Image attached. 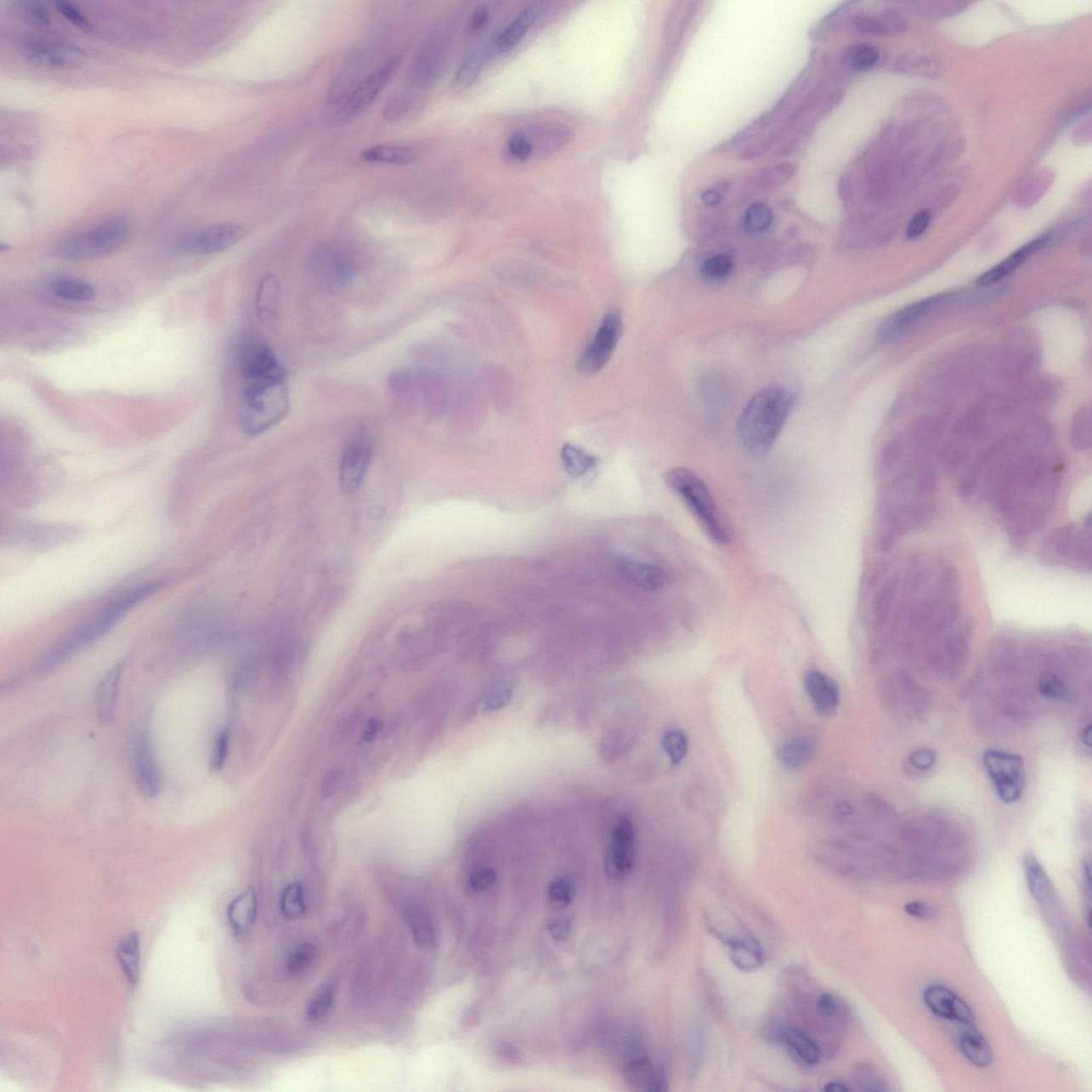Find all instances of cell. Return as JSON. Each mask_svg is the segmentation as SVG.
Instances as JSON below:
<instances>
[{
  "instance_id": "cell-17",
  "label": "cell",
  "mask_w": 1092,
  "mask_h": 1092,
  "mask_svg": "<svg viewBox=\"0 0 1092 1092\" xmlns=\"http://www.w3.org/2000/svg\"><path fill=\"white\" fill-rule=\"evenodd\" d=\"M133 772L140 792L149 798L156 797L161 789V772L146 736L138 739L133 755Z\"/></svg>"
},
{
  "instance_id": "cell-6",
  "label": "cell",
  "mask_w": 1092,
  "mask_h": 1092,
  "mask_svg": "<svg viewBox=\"0 0 1092 1092\" xmlns=\"http://www.w3.org/2000/svg\"><path fill=\"white\" fill-rule=\"evenodd\" d=\"M314 282L326 291H337L353 281L357 274V259L344 245L328 242L314 251L309 261Z\"/></svg>"
},
{
  "instance_id": "cell-36",
  "label": "cell",
  "mask_w": 1092,
  "mask_h": 1092,
  "mask_svg": "<svg viewBox=\"0 0 1092 1092\" xmlns=\"http://www.w3.org/2000/svg\"><path fill=\"white\" fill-rule=\"evenodd\" d=\"M484 62L485 54L483 49H475L468 54L455 75V88L464 90L471 87L478 79L481 71L484 70Z\"/></svg>"
},
{
  "instance_id": "cell-24",
  "label": "cell",
  "mask_w": 1092,
  "mask_h": 1092,
  "mask_svg": "<svg viewBox=\"0 0 1092 1092\" xmlns=\"http://www.w3.org/2000/svg\"><path fill=\"white\" fill-rule=\"evenodd\" d=\"M257 916V901L252 890L238 895L228 908V919L237 936L248 935Z\"/></svg>"
},
{
  "instance_id": "cell-45",
  "label": "cell",
  "mask_w": 1092,
  "mask_h": 1092,
  "mask_svg": "<svg viewBox=\"0 0 1092 1092\" xmlns=\"http://www.w3.org/2000/svg\"><path fill=\"white\" fill-rule=\"evenodd\" d=\"M852 27L856 31L868 33V35H886L890 32H897V28L902 27L899 23H886L884 20L872 18V16H857L852 20Z\"/></svg>"
},
{
  "instance_id": "cell-62",
  "label": "cell",
  "mask_w": 1092,
  "mask_h": 1092,
  "mask_svg": "<svg viewBox=\"0 0 1092 1092\" xmlns=\"http://www.w3.org/2000/svg\"><path fill=\"white\" fill-rule=\"evenodd\" d=\"M489 18V12L488 10V8H485V7L477 8V10L474 12V14L472 15L471 24H470L471 31H479L480 29H483L485 26V24L488 23Z\"/></svg>"
},
{
  "instance_id": "cell-46",
  "label": "cell",
  "mask_w": 1092,
  "mask_h": 1092,
  "mask_svg": "<svg viewBox=\"0 0 1092 1092\" xmlns=\"http://www.w3.org/2000/svg\"><path fill=\"white\" fill-rule=\"evenodd\" d=\"M818 1008L822 1016L830 1021H834V1022L844 1024L847 1021L848 1012L846 1006L834 994L822 993L819 995Z\"/></svg>"
},
{
  "instance_id": "cell-43",
  "label": "cell",
  "mask_w": 1092,
  "mask_h": 1092,
  "mask_svg": "<svg viewBox=\"0 0 1092 1092\" xmlns=\"http://www.w3.org/2000/svg\"><path fill=\"white\" fill-rule=\"evenodd\" d=\"M733 263L727 255L719 254L707 258L701 266L702 277L709 281H721L731 274Z\"/></svg>"
},
{
  "instance_id": "cell-8",
  "label": "cell",
  "mask_w": 1092,
  "mask_h": 1092,
  "mask_svg": "<svg viewBox=\"0 0 1092 1092\" xmlns=\"http://www.w3.org/2000/svg\"><path fill=\"white\" fill-rule=\"evenodd\" d=\"M982 763L999 801L1007 805L1018 801L1025 784L1022 757L1001 750H987Z\"/></svg>"
},
{
  "instance_id": "cell-63",
  "label": "cell",
  "mask_w": 1092,
  "mask_h": 1092,
  "mask_svg": "<svg viewBox=\"0 0 1092 1092\" xmlns=\"http://www.w3.org/2000/svg\"><path fill=\"white\" fill-rule=\"evenodd\" d=\"M701 199L703 203L709 205V207H714V205H717L721 202L722 195L721 192L717 190H709L703 192Z\"/></svg>"
},
{
  "instance_id": "cell-12",
  "label": "cell",
  "mask_w": 1092,
  "mask_h": 1092,
  "mask_svg": "<svg viewBox=\"0 0 1092 1092\" xmlns=\"http://www.w3.org/2000/svg\"><path fill=\"white\" fill-rule=\"evenodd\" d=\"M449 37L443 31H437L429 36L422 45L412 68L410 70V82L417 89H428L437 82L444 68Z\"/></svg>"
},
{
  "instance_id": "cell-40",
  "label": "cell",
  "mask_w": 1092,
  "mask_h": 1092,
  "mask_svg": "<svg viewBox=\"0 0 1092 1092\" xmlns=\"http://www.w3.org/2000/svg\"><path fill=\"white\" fill-rule=\"evenodd\" d=\"M334 1003V986L324 984L312 995L307 1006V1016L311 1022H320L326 1018Z\"/></svg>"
},
{
  "instance_id": "cell-55",
  "label": "cell",
  "mask_w": 1092,
  "mask_h": 1092,
  "mask_svg": "<svg viewBox=\"0 0 1092 1092\" xmlns=\"http://www.w3.org/2000/svg\"><path fill=\"white\" fill-rule=\"evenodd\" d=\"M512 690L510 688H501L489 694L484 702L485 712H496L508 704L512 698Z\"/></svg>"
},
{
  "instance_id": "cell-33",
  "label": "cell",
  "mask_w": 1092,
  "mask_h": 1092,
  "mask_svg": "<svg viewBox=\"0 0 1092 1092\" xmlns=\"http://www.w3.org/2000/svg\"><path fill=\"white\" fill-rule=\"evenodd\" d=\"M364 161L384 165L405 166L416 161V153L405 146L376 145L364 150Z\"/></svg>"
},
{
  "instance_id": "cell-15",
  "label": "cell",
  "mask_w": 1092,
  "mask_h": 1092,
  "mask_svg": "<svg viewBox=\"0 0 1092 1092\" xmlns=\"http://www.w3.org/2000/svg\"><path fill=\"white\" fill-rule=\"evenodd\" d=\"M923 1001L928 1010L940 1018L953 1021L965 1027L974 1023V1014L968 1004L948 987H927L923 993Z\"/></svg>"
},
{
  "instance_id": "cell-3",
  "label": "cell",
  "mask_w": 1092,
  "mask_h": 1092,
  "mask_svg": "<svg viewBox=\"0 0 1092 1092\" xmlns=\"http://www.w3.org/2000/svg\"><path fill=\"white\" fill-rule=\"evenodd\" d=\"M163 586H165V581L163 580L150 581V583L138 586V587L133 588L129 591L116 597L114 601L105 606L102 610L93 614V617L90 618L89 620L79 626L68 638L58 644L46 658L45 666H54V665L68 658L75 651L107 633L125 614L135 608V605L139 604L145 598L158 592L159 590L163 588Z\"/></svg>"
},
{
  "instance_id": "cell-31",
  "label": "cell",
  "mask_w": 1092,
  "mask_h": 1092,
  "mask_svg": "<svg viewBox=\"0 0 1092 1092\" xmlns=\"http://www.w3.org/2000/svg\"><path fill=\"white\" fill-rule=\"evenodd\" d=\"M535 20V8L529 6L522 10L504 31L500 33L496 39V48L501 52H508L517 46L526 36Z\"/></svg>"
},
{
  "instance_id": "cell-61",
  "label": "cell",
  "mask_w": 1092,
  "mask_h": 1092,
  "mask_svg": "<svg viewBox=\"0 0 1092 1092\" xmlns=\"http://www.w3.org/2000/svg\"><path fill=\"white\" fill-rule=\"evenodd\" d=\"M571 925L569 919L557 918L549 924V931L555 940H564L570 934Z\"/></svg>"
},
{
  "instance_id": "cell-54",
  "label": "cell",
  "mask_w": 1092,
  "mask_h": 1092,
  "mask_svg": "<svg viewBox=\"0 0 1092 1092\" xmlns=\"http://www.w3.org/2000/svg\"><path fill=\"white\" fill-rule=\"evenodd\" d=\"M229 746V736L228 731H221L219 735L217 736L215 750L212 753V765L216 771H220L224 767L228 757Z\"/></svg>"
},
{
  "instance_id": "cell-59",
  "label": "cell",
  "mask_w": 1092,
  "mask_h": 1092,
  "mask_svg": "<svg viewBox=\"0 0 1092 1092\" xmlns=\"http://www.w3.org/2000/svg\"><path fill=\"white\" fill-rule=\"evenodd\" d=\"M905 911L907 912V914L914 916V918L919 919H932L936 916L934 908H932L930 903L920 901L907 902L905 905Z\"/></svg>"
},
{
  "instance_id": "cell-13",
  "label": "cell",
  "mask_w": 1092,
  "mask_h": 1092,
  "mask_svg": "<svg viewBox=\"0 0 1092 1092\" xmlns=\"http://www.w3.org/2000/svg\"><path fill=\"white\" fill-rule=\"evenodd\" d=\"M399 56L392 57L379 69L366 75L353 93L342 103L338 110V118L342 121L351 120L365 111L386 88L393 73L395 72L396 68H399Z\"/></svg>"
},
{
  "instance_id": "cell-20",
  "label": "cell",
  "mask_w": 1092,
  "mask_h": 1092,
  "mask_svg": "<svg viewBox=\"0 0 1092 1092\" xmlns=\"http://www.w3.org/2000/svg\"><path fill=\"white\" fill-rule=\"evenodd\" d=\"M806 690L812 703L823 716H829L838 710L840 690L834 679L821 671H812L806 677Z\"/></svg>"
},
{
  "instance_id": "cell-56",
  "label": "cell",
  "mask_w": 1092,
  "mask_h": 1092,
  "mask_svg": "<svg viewBox=\"0 0 1092 1092\" xmlns=\"http://www.w3.org/2000/svg\"><path fill=\"white\" fill-rule=\"evenodd\" d=\"M931 220V215L928 211H922L916 213V215L912 218L909 227H908L907 237L909 238V240H914V238L923 235L924 232L926 231L928 225H930Z\"/></svg>"
},
{
  "instance_id": "cell-39",
  "label": "cell",
  "mask_w": 1092,
  "mask_h": 1092,
  "mask_svg": "<svg viewBox=\"0 0 1092 1092\" xmlns=\"http://www.w3.org/2000/svg\"><path fill=\"white\" fill-rule=\"evenodd\" d=\"M282 914L290 919L303 918L307 912V901L303 886L300 884L287 885L280 899Z\"/></svg>"
},
{
  "instance_id": "cell-23",
  "label": "cell",
  "mask_w": 1092,
  "mask_h": 1092,
  "mask_svg": "<svg viewBox=\"0 0 1092 1092\" xmlns=\"http://www.w3.org/2000/svg\"><path fill=\"white\" fill-rule=\"evenodd\" d=\"M960 1052L970 1065L977 1068H988L993 1061V1052L988 1041L972 1025H966L958 1038Z\"/></svg>"
},
{
  "instance_id": "cell-21",
  "label": "cell",
  "mask_w": 1092,
  "mask_h": 1092,
  "mask_svg": "<svg viewBox=\"0 0 1092 1092\" xmlns=\"http://www.w3.org/2000/svg\"><path fill=\"white\" fill-rule=\"evenodd\" d=\"M122 672L123 665H116L104 676V679L100 681L98 690H96L95 710L102 725H110L115 721L116 701H118Z\"/></svg>"
},
{
  "instance_id": "cell-42",
  "label": "cell",
  "mask_w": 1092,
  "mask_h": 1092,
  "mask_svg": "<svg viewBox=\"0 0 1092 1092\" xmlns=\"http://www.w3.org/2000/svg\"><path fill=\"white\" fill-rule=\"evenodd\" d=\"M662 746L672 764H680L687 755L688 740L683 731H667L663 736Z\"/></svg>"
},
{
  "instance_id": "cell-58",
  "label": "cell",
  "mask_w": 1092,
  "mask_h": 1092,
  "mask_svg": "<svg viewBox=\"0 0 1092 1092\" xmlns=\"http://www.w3.org/2000/svg\"><path fill=\"white\" fill-rule=\"evenodd\" d=\"M411 104L412 99L409 96H399V98H396L390 104H388L387 108L384 109V116L390 121L399 119L401 116H404L409 110Z\"/></svg>"
},
{
  "instance_id": "cell-51",
  "label": "cell",
  "mask_w": 1092,
  "mask_h": 1092,
  "mask_svg": "<svg viewBox=\"0 0 1092 1092\" xmlns=\"http://www.w3.org/2000/svg\"><path fill=\"white\" fill-rule=\"evenodd\" d=\"M549 897L555 906H568L570 905L573 897H574V890H573L570 882L558 880L550 885Z\"/></svg>"
},
{
  "instance_id": "cell-49",
  "label": "cell",
  "mask_w": 1092,
  "mask_h": 1092,
  "mask_svg": "<svg viewBox=\"0 0 1092 1092\" xmlns=\"http://www.w3.org/2000/svg\"><path fill=\"white\" fill-rule=\"evenodd\" d=\"M54 5H56L58 12H59L65 20H68L71 24H73L75 27L82 29L83 31H91L92 25L90 20H88L86 16L83 15L82 12L78 10V8L75 7L73 3L57 2Z\"/></svg>"
},
{
  "instance_id": "cell-14",
  "label": "cell",
  "mask_w": 1092,
  "mask_h": 1092,
  "mask_svg": "<svg viewBox=\"0 0 1092 1092\" xmlns=\"http://www.w3.org/2000/svg\"><path fill=\"white\" fill-rule=\"evenodd\" d=\"M636 831L629 818H622L614 825L612 844L605 859V873L610 880L629 875L635 864Z\"/></svg>"
},
{
  "instance_id": "cell-44",
  "label": "cell",
  "mask_w": 1092,
  "mask_h": 1092,
  "mask_svg": "<svg viewBox=\"0 0 1092 1092\" xmlns=\"http://www.w3.org/2000/svg\"><path fill=\"white\" fill-rule=\"evenodd\" d=\"M773 220L772 212L767 205L752 204L744 216V224L749 231L760 233L771 227Z\"/></svg>"
},
{
  "instance_id": "cell-18",
  "label": "cell",
  "mask_w": 1092,
  "mask_h": 1092,
  "mask_svg": "<svg viewBox=\"0 0 1092 1092\" xmlns=\"http://www.w3.org/2000/svg\"><path fill=\"white\" fill-rule=\"evenodd\" d=\"M619 573L635 587L647 592H659L670 584V577L664 569L654 564L622 559L618 564Z\"/></svg>"
},
{
  "instance_id": "cell-22",
  "label": "cell",
  "mask_w": 1092,
  "mask_h": 1092,
  "mask_svg": "<svg viewBox=\"0 0 1092 1092\" xmlns=\"http://www.w3.org/2000/svg\"><path fill=\"white\" fill-rule=\"evenodd\" d=\"M529 138L534 154L549 155L557 152L571 141L570 129L562 124H538L529 128V132H522Z\"/></svg>"
},
{
  "instance_id": "cell-57",
  "label": "cell",
  "mask_w": 1092,
  "mask_h": 1092,
  "mask_svg": "<svg viewBox=\"0 0 1092 1092\" xmlns=\"http://www.w3.org/2000/svg\"><path fill=\"white\" fill-rule=\"evenodd\" d=\"M1040 690L1045 697L1058 699L1065 696L1066 686L1057 676L1047 675L1040 681Z\"/></svg>"
},
{
  "instance_id": "cell-25",
  "label": "cell",
  "mask_w": 1092,
  "mask_h": 1092,
  "mask_svg": "<svg viewBox=\"0 0 1092 1092\" xmlns=\"http://www.w3.org/2000/svg\"><path fill=\"white\" fill-rule=\"evenodd\" d=\"M116 958L128 985L136 988L141 975L140 936L137 931L129 932L120 940Z\"/></svg>"
},
{
  "instance_id": "cell-38",
  "label": "cell",
  "mask_w": 1092,
  "mask_h": 1092,
  "mask_svg": "<svg viewBox=\"0 0 1092 1092\" xmlns=\"http://www.w3.org/2000/svg\"><path fill=\"white\" fill-rule=\"evenodd\" d=\"M280 303V284L274 275L268 274L259 283L257 292V311L259 316H272L278 311Z\"/></svg>"
},
{
  "instance_id": "cell-48",
  "label": "cell",
  "mask_w": 1092,
  "mask_h": 1092,
  "mask_svg": "<svg viewBox=\"0 0 1092 1092\" xmlns=\"http://www.w3.org/2000/svg\"><path fill=\"white\" fill-rule=\"evenodd\" d=\"M880 54L873 46H860L852 56V66L857 71H866L874 68L880 61Z\"/></svg>"
},
{
  "instance_id": "cell-64",
  "label": "cell",
  "mask_w": 1092,
  "mask_h": 1092,
  "mask_svg": "<svg viewBox=\"0 0 1092 1092\" xmlns=\"http://www.w3.org/2000/svg\"><path fill=\"white\" fill-rule=\"evenodd\" d=\"M823 1090L827 1092H846L851 1090V1088L845 1085L844 1083L834 1081L826 1083Z\"/></svg>"
},
{
  "instance_id": "cell-34",
  "label": "cell",
  "mask_w": 1092,
  "mask_h": 1092,
  "mask_svg": "<svg viewBox=\"0 0 1092 1092\" xmlns=\"http://www.w3.org/2000/svg\"><path fill=\"white\" fill-rule=\"evenodd\" d=\"M562 461L564 470L573 478H583L596 470L598 460L594 455L580 447L566 444L562 449Z\"/></svg>"
},
{
  "instance_id": "cell-5",
  "label": "cell",
  "mask_w": 1092,
  "mask_h": 1092,
  "mask_svg": "<svg viewBox=\"0 0 1092 1092\" xmlns=\"http://www.w3.org/2000/svg\"><path fill=\"white\" fill-rule=\"evenodd\" d=\"M131 236V223L114 218L65 237L54 246V254L65 261L105 257L127 245Z\"/></svg>"
},
{
  "instance_id": "cell-19",
  "label": "cell",
  "mask_w": 1092,
  "mask_h": 1092,
  "mask_svg": "<svg viewBox=\"0 0 1092 1092\" xmlns=\"http://www.w3.org/2000/svg\"><path fill=\"white\" fill-rule=\"evenodd\" d=\"M707 927L713 936L722 941L729 948L756 942V938L729 911L710 912L706 916Z\"/></svg>"
},
{
  "instance_id": "cell-35",
  "label": "cell",
  "mask_w": 1092,
  "mask_h": 1092,
  "mask_svg": "<svg viewBox=\"0 0 1092 1092\" xmlns=\"http://www.w3.org/2000/svg\"><path fill=\"white\" fill-rule=\"evenodd\" d=\"M50 291L58 298L72 303H90L95 298L91 284L78 279H58L50 284Z\"/></svg>"
},
{
  "instance_id": "cell-30",
  "label": "cell",
  "mask_w": 1092,
  "mask_h": 1092,
  "mask_svg": "<svg viewBox=\"0 0 1092 1092\" xmlns=\"http://www.w3.org/2000/svg\"><path fill=\"white\" fill-rule=\"evenodd\" d=\"M405 918L407 920L410 931L412 932L413 939L418 947L431 948L435 943V928L433 919L426 911L425 908L413 903L408 906L405 910Z\"/></svg>"
},
{
  "instance_id": "cell-16",
  "label": "cell",
  "mask_w": 1092,
  "mask_h": 1092,
  "mask_svg": "<svg viewBox=\"0 0 1092 1092\" xmlns=\"http://www.w3.org/2000/svg\"><path fill=\"white\" fill-rule=\"evenodd\" d=\"M948 298L949 296L940 295L908 305L901 311L894 313L892 316H890L882 324L880 332H878V337L880 340L889 341L891 338L902 336L903 332L919 324L920 320L930 315L940 305L947 303Z\"/></svg>"
},
{
  "instance_id": "cell-60",
  "label": "cell",
  "mask_w": 1092,
  "mask_h": 1092,
  "mask_svg": "<svg viewBox=\"0 0 1092 1092\" xmlns=\"http://www.w3.org/2000/svg\"><path fill=\"white\" fill-rule=\"evenodd\" d=\"M935 761L934 753L930 750H926V749L914 752V755H911L910 759L911 764L914 765V767L919 769V771L930 769L932 765L935 764Z\"/></svg>"
},
{
  "instance_id": "cell-2",
  "label": "cell",
  "mask_w": 1092,
  "mask_h": 1092,
  "mask_svg": "<svg viewBox=\"0 0 1092 1092\" xmlns=\"http://www.w3.org/2000/svg\"><path fill=\"white\" fill-rule=\"evenodd\" d=\"M242 380L240 425L245 433L257 437L280 424L290 413L287 374Z\"/></svg>"
},
{
  "instance_id": "cell-26",
  "label": "cell",
  "mask_w": 1092,
  "mask_h": 1092,
  "mask_svg": "<svg viewBox=\"0 0 1092 1092\" xmlns=\"http://www.w3.org/2000/svg\"><path fill=\"white\" fill-rule=\"evenodd\" d=\"M1025 880L1032 897L1040 905H1048L1054 897V886L1043 864L1029 852L1023 857Z\"/></svg>"
},
{
  "instance_id": "cell-7",
  "label": "cell",
  "mask_w": 1092,
  "mask_h": 1092,
  "mask_svg": "<svg viewBox=\"0 0 1092 1092\" xmlns=\"http://www.w3.org/2000/svg\"><path fill=\"white\" fill-rule=\"evenodd\" d=\"M18 50L31 65L49 70L78 69L86 60V54L76 45L37 37H20Z\"/></svg>"
},
{
  "instance_id": "cell-10",
  "label": "cell",
  "mask_w": 1092,
  "mask_h": 1092,
  "mask_svg": "<svg viewBox=\"0 0 1092 1092\" xmlns=\"http://www.w3.org/2000/svg\"><path fill=\"white\" fill-rule=\"evenodd\" d=\"M374 458V442L366 431L353 435L342 450L338 480L347 495L358 492L365 481Z\"/></svg>"
},
{
  "instance_id": "cell-37",
  "label": "cell",
  "mask_w": 1092,
  "mask_h": 1092,
  "mask_svg": "<svg viewBox=\"0 0 1092 1092\" xmlns=\"http://www.w3.org/2000/svg\"><path fill=\"white\" fill-rule=\"evenodd\" d=\"M730 949L731 961L744 973L756 972L764 965V952L759 941L744 947Z\"/></svg>"
},
{
  "instance_id": "cell-29",
  "label": "cell",
  "mask_w": 1092,
  "mask_h": 1092,
  "mask_svg": "<svg viewBox=\"0 0 1092 1092\" xmlns=\"http://www.w3.org/2000/svg\"><path fill=\"white\" fill-rule=\"evenodd\" d=\"M363 58L354 56L345 64L333 79L331 86L328 90V100L331 104L342 103L353 93V91L363 81L361 76L364 72Z\"/></svg>"
},
{
  "instance_id": "cell-53",
  "label": "cell",
  "mask_w": 1092,
  "mask_h": 1092,
  "mask_svg": "<svg viewBox=\"0 0 1092 1092\" xmlns=\"http://www.w3.org/2000/svg\"><path fill=\"white\" fill-rule=\"evenodd\" d=\"M497 880L496 873L491 869H480L472 873L468 885L471 889L480 892L492 888Z\"/></svg>"
},
{
  "instance_id": "cell-28",
  "label": "cell",
  "mask_w": 1092,
  "mask_h": 1092,
  "mask_svg": "<svg viewBox=\"0 0 1092 1092\" xmlns=\"http://www.w3.org/2000/svg\"><path fill=\"white\" fill-rule=\"evenodd\" d=\"M1047 237H1041L1038 238V240L1028 242L1027 245H1025L1022 248H1020L1019 250H1016V252L1012 253L1010 257L1004 259V261L1001 263H999L998 266L993 267V269H990L985 272L984 274L981 275V277L978 278V284L987 286L1001 281V280L1006 278L1007 275H1010L1011 272H1014L1016 268H1019L1023 263L1027 262V259L1029 257H1032L1033 253H1036L1037 251L1043 248V246L1047 244Z\"/></svg>"
},
{
  "instance_id": "cell-11",
  "label": "cell",
  "mask_w": 1092,
  "mask_h": 1092,
  "mask_svg": "<svg viewBox=\"0 0 1092 1092\" xmlns=\"http://www.w3.org/2000/svg\"><path fill=\"white\" fill-rule=\"evenodd\" d=\"M623 332V322L620 314L610 312L606 314L598 326L596 336L581 354L579 362L580 371L586 375H596L608 365Z\"/></svg>"
},
{
  "instance_id": "cell-9",
  "label": "cell",
  "mask_w": 1092,
  "mask_h": 1092,
  "mask_svg": "<svg viewBox=\"0 0 1092 1092\" xmlns=\"http://www.w3.org/2000/svg\"><path fill=\"white\" fill-rule=\"evenodd\" d=\"M248 235L240 224L217 223L185 234L178 244L179 252L194 257L223 252Z\"/></svg>"
},
{
  "instance_id": "cell-41",
  "label": "cell",
  "mask_w": 1092,
  "mask_h": 1092,
  "mask_svg": "<svg viewBox=\"0 0 1092 1092\" xmlns=\"http://www.w3.org/2000/svg\"><path fill=\"white\" fill-rule=\"evenodd\" d=\"M317 957V948L315 945L309 942H303L297 945L288 953L286 966L288 973L291 975H301L311 968Z\"/></svg>"
},
{
  "instance_id": "cell-27",
  "label": "cell",
  "mask_w": 1092,
  "mask_h": 1092,
  "mask_svg": "<svg viewBox=\"0 0 1092 1092\" xmlns=\"http://www.w3.org/2000/svg\"><path fill=\"white\" fill-rule=\"evenodd\" d=\"M780 1040L793 1053L795 1057L806 1066L818 1065L822 1058L819 1045L813 1038L801 1029L786 1027L781 1028Z\"/></svg>"
},
{
  "instance_id": "cell-50",
  "label": "cell",
  "mask_w": 1092,
  "mask_h": 1092,
  "mask_svg": "<svg viewBox=\"0 0 1092 1092\" xmlns=\"http://www.w3.org/2000/svg\"><path fill=\"white\" fill-rule=\"evenodd\" d=\"M508 152L518 161H525L534 155L533 146H531L529 138L522 132L514 133L510 138Z\"/></svg>"
},
{
  "instance_id": "cell-1",
  "label": "cell",
  "mask_w": 1092,
  "mask_h": 1092,
  "mask_svg": "<svg viewBox=\"0 0 1092 1092\" xmlns=\"http://www.w3.org/2000/svg\"><path fill=\"white\" fill-rule=\"evenodd\" d=\"M794 397L784 388H769L752 397L738 428L744 450L763 457L772 450L793 408Z\"/></svg>"
},
{
  "instance_id": "cell-47",
  "label": "cell",
  "mask_w": 1092,
  "mask_h": 1092,
  "mask_svg": "<svg viewBox=\"0 0 1092 1092\" xmlns=\"http://www.w3.org/2000/svg\"><path fill=\"white\" fill-rule=\"evenodd\" d=\"M20 14L25 16L31 22L39 25V26H49L52 24V16H50L48 8L43 3L37 2H22L16 3Z\"/></svg>"
},
{
  "instance_id": "cell-52",
  "label": "cell",
  "mask_w": 1092,
  "mask_h": 1092,
  "mask_svg": "<svg viewBox=\"0 0 1092 1092\" xmlns=\"http://www.w3.org/2000/svg\"><path fill=\"white\" fill-rule=\"evenodd\" d=\"M857 1078H859L862 1089L868 1091H885L889 1089L884 1078L880 1077L877 1071L870 1068V1067L862 1068Z\"/></svg>"
},
{
  "instance_id": "cell-4",
  "label": "cell",
  "mask_w": 1092,
  "mask_h": 1092,
  "mask_svg": "<svg viewBox=\"0 0 1092 1092\" xmlns=\"http://www.w3.org/2000/svg\"><path fill=\"white\" fill-rule=\"evenodd\" d=\"M669 489L692 513L704 534L719 546L730 542L729 530L706 484L686 467L671 468L665 476Z\"/></svg>"
},
{
  "instance_id": "cell-32",
  "label": "cell",
  "mask_w": 1092,
  "mask_h": 1092,
  "mask_svg": "<svg viewBox=\"0 0 1092 1092\" xmlns=\"http://www.w3.org/2000/svg\"><path fill=\"white\" fill-rule=\"evenodd\" d=\"M815 751V744L810 738H801L789 740V742L782 744L778 751V759H779L782 767L789 771H796L812 759Z\"/></svg>"
}]
</instances>
